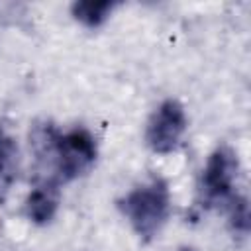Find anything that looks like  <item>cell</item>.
Listing matches in <instances>:
<instances>
[{
    "label": "cell",
    "instance_id": "cell-1",
    "mask_svg": "<svg viewBox=\"0 0 251 251\" xmlns=\"http://www.w3.org/2000/svg\"><path fill=\"white\" fill-rule=\"evenodd\" d=\"M45 159H51L53 182H69L84 175L96 161L98 149L92 133L84 127H75L65 133H59L51 127L41 131L39 137Z\"/></svg>",
    "mask_w": 251,
    "mask_h": 251
},
{
    "label": "cell",
    "instance_id": "cell-2",
    "mask_svg": "<svg viewBox=\"0 0 251 251\" xmlns=\"http://www.w3.org/2000/svg\"><path fill=\"white\" fill-rule=\"evenodd\" d=\"M118 208L127 218L131 229L143 239H153L165 226L171 212V192L169 184L161 176H151L147 182L129 190Z\"/></svg>",
    "mask_w": 251,
    "mask_h": 251
},
{
    "label": "cell",
    "instance_id": "cell-3",
    "mask_svg": "<svg viewBox=\"0 0 251 251\" xmlns=\"http://www.w3.org/2000/svg\"><path fill=\"white\" fill-rule=\"evenodd\" d=\"M239 175V161L231 147L220 145L212 151L206 161V167L200 176V194L202 200L212 206L224 200H233L235 182Z\"/></svg>",
    "mask_w": 251,
    "mask_h": 251
},
{
    "label": "cell",
    "instance_id": "cell-4",
    "mask_svg": "<svg viewBox=\"0 0 251 251\" xmlns=\"http://www.w3.org/2000/svg\"><path fill=\"white\" fill-rule=\"evenodd\" d=\"M186 131V114L178 100L167 98L151 114L145 129V141L155 153H171L178 147Z\"/></svg>",
    "mask_w": 251,
    "mask_h": 251
},
{
    "label": "cell",
    "instance_id": "cell-5",
    "mask_svg": "<svg viewBox=\"0 0 251 251\" xmlns=\"http://www.w3.org/2000/svg\"><path fill=\"white\" fill-rule=\"evenodd\" d=\"M59 208V184L45 180L35 186L25 198V216L33 224H49Z\"/></svg>",
    "mask_w": 251,
    "mask_h": 251
},
{
    "label": "cell",
    "instance_id": "cell-6",
    "mask_svg": "<svg viewBox=\"0 0 251 251\" xmlns=\"http://www.w3.org/2000/svg\"><path fill=\"white\" fill-rule=\"evenodd\" d=\"M114 8H116V2L82 0V2H75L71 6V14L75 16V20H78L86 27H98L108 20V16L112 14Z\"/></svg>",
    "mask_w": 251,
    "mask_h": 251
},
{
    "label": "cell",
    "instance_id": "cell-7",
    "mask_svg": "<svg viewBox=\"0 0 251 251\" xmlns=\"http://www.w3.org/2000/svg\"><path fill=\"white\" fill-rule=\"evenodd\" d=\"M18 165V147L16 141L0 127V190H6L14 180Z\"/></svg>",
    "mask_w": 251,
    "mask_h": 251
},
{
    "label": "cell",
    "instance_id": "cell-8",
    "mask_svg": "<svg viewBox=\"0 0 251 251\" xmlns=\"http://www.w3.org/2000/svg\"><path fill=\"white\" fill-rule=\"evenodd\" d=\"M229 220L235 231L247 233L249 229V208H247V200L245 196H233L231 204H229Z\"/></svg>",
    "mask_w": 251,
    "mask_h": 251
},
{
    "label": "cell",
    "instance_id": "cell-9",
    "mask_svg": "<svg viewBox=\"0 0 251 251\" xmlns=\"http://www.w3.org/2000/svg\"><path fill=\"white\" fill-rule=\"evenodd\" d=\"M178 251H194V249H192V247H180Z\"/></svg>",
    "mask_w": 251,
    "mask_h": 251
}]
</instances>
